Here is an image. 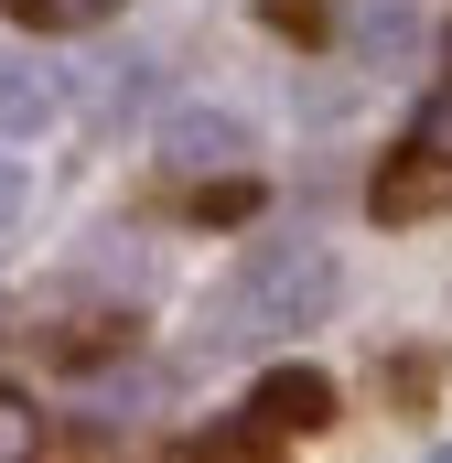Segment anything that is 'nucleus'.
<instances>
[{
  "mask_svg": "<svg viewBox=\"0 0 452 463\" xmlns=\"http://www.w3.org/2000/svg\"><path fill=\"white\" fill-rule=\"evenodd\" d=\"M334 313V248L313 237H259L237 259V280L216 291V345H269V335H302Z\"/></svg>",
  "mask_w": 452,
  "mask_h": 463,
  "instance_id": "obj_1",
  "label": "nucleus"
},
{
  "mask_svg": "<svg viewBox=\"0 0 452 463\" xmlns=\"http://www.w3.org/2000/svg\"><path fill=\"white\" fill-rule=\"evenodd\" d=\"M248 118H226V109H173L162 118V162L173 173H248Z\"/></svg>",
  "mask_w": 452,
  "mask_h": 463,
  "instance_id": "obj_2",
  "label": "nucleus"
},
{
  "mask_svg": "<svg viewBox=\"0 0 452 463\" xmlns=\"http://www.w3.org/2000/svg\"><path fill=\"white\" fill-rule=\"evenodd\" d=\"M54 118H65L54 65H33V54H0V140H33V129H54Z\"/></svg>",
  "mask_w": 452,
  "mask_h": 463,
  "instance_id": "obj_3",
  "label": "nucleus"
},
{
  "mask_svg": "<svg viewBox=\"0 0 452 463\" xmlns=\"http://www.w3.org/2000/svg\"><path fill=\"white\" fill-rule=\"evenodd\" d=\"M259 420H269V431H324V420H334V388H324L313 366H302V377H269V388H259Z\"/></svg>",
  "mask_w": 452,
  "mask_h": 463,
  "instance_id": "obj_4",
  "label": "nucleus"
},
{
  "mask_svg": "<svg viewBox=\"0 0 452 463\" xmlns=\"http://www.w3.org/2000/svg\"><path fill=\"white\" fill-rule=\"evenodd\" d=\"M355 43H366L377 65H410V54H420V22H410L399 0H366V11H355Z\"/></svg>",
  "mask_w": 452,
  "mask_h": 463,
  "instance_id": "obj_5",
  "label": "nucleus"
},
{
  "mask_svg": "<svg viewBox=\"0 0 452 463\" xmlns=\"http://www.w3.org/2000/svg\"><path fill=\"white\" fill-rule=\"evenodd\" d=\"M452 173L442 162H431V151H410V162H399V173H388V184H377V216H420V205H431V194H442Z\"/></svg>",
  "mask_w": 452,
  "mask_h": 463,
  "instance_id": "obj_6",
  "label": "nucleus"
},
{
  "mask_svg": "<svg viewBox=\"0 0 452 463\" xmlns=\"http://www.w3.org/2000/svg\"><path fill=\"white\" fill-rule=\"evenodd\" d=\"M11 11H22L33 33H87V22H108L118 0H11Z\"/></svg>",
  "mask_w": 452,
  "mask_h": 463,
  "instance_id": "obj_7",
  "label": "nucleus"
},
{
  "mask_svg": "<svg viewBox=\"0 0 452 463\" xmlns=\"http://www.w3.org/2000/svg\"><path fill=\"white\" fill-rule=\"evenodd\" d=\"M0 463H33V399L0 388Z\"/></svg>",
  "mask_w": 452,
  "mask_h": 463,
  "instance_id": "obj_8",
  "label": "nucleus"
},
{
  "mask_svg": "<svg viewBox=\"0 0 452 463\" xmlns=\"http://www.w3.org/2000/svg\"><path fill=\"white\" fill-rule=\"evenodd\" d=\"M410 151H431V162H442V173H452V98H442V109H431V118H420V140H410Z\"/></svg>",
  "mask_w": 452,
  "mask_h": 463,
  "instance_id": "obj_9",
  "label": "nucleus"
},
{
  "mask_svg": "<svg viewBox=\"0 0 452 463\" xmlns=\"http://www.w3.org/2000/svg\"><path fill=\"white\" fill-rule=\"evenodd\" d=\"M11 216H22V173L0 162V227H11Z\"/></svg>",
  "mask_w": 452,
  "mask_h": 463,
  "instance_id": "obj_10",
  "label": "nucleus"
},
{
  "mask_svg": "<svg viewBox=\"0 0 452 463\" xmlns=\"http://www.w3.org/2000/svg\"><path fill=\"white\" fill-rule=\"evenodd\" d=\"M431 463H452V442H431Z\"/></svg>",
  "mask_w": 452,
  "mask_h": 463,
  "instance_id": "obj_11",
  "label": "nucleus"
}]
</instances>
